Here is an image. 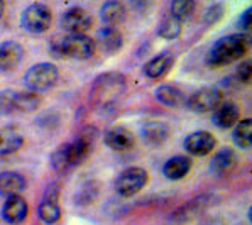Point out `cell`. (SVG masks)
<instances>
[{
  "mask_svg": "<svg viewBox=\"0 0 252 225\" xmlns=\"http://www.w3.org/2000/svg\"><path fill=\"white\" fill-rule=\"evenodd\" d=\"M174 64V56L171 53H161L158 54V56L151 58L149 61L144 64V68H142V73H144V76L151 80H158V78H162V76H166L169 71H171Z\"/></svg>",
  "mask_w": 252,
  "mask_h": 225,
  "instance_id": "17",
  "label": "cell"
},
{
  "mask_svg": "<svg viewBox=\"0 0 252 225\" xmlns=\"http://www.w3.org/2000/svg\"><path fill=\"white\" fill-rule=\"evenodd\" d=\"M58 80H60V71L53 63H37L27 69L24 75L27 92L37 93V95L51 90Z\"/></svg>",
  "mask_w": 252,
  "mask_h": 225,
  "instance_id": "4",
  "label": "cell"
},
{
  "mask_svg": "<svg viewBox=\"0 0 252 225\" xmlns=\"http://www.w3.org/2000/svg\"><path fill=\"white\" fill-rule=\"evenodd\" d=\"M3 10H5V3L0 0V19H2V15H3Z\"/></svg>",
  "mask_w": 252,
  "mask_h": 225,
  "instance_id": "34",
  "label": "cell"
},
{
  "mask_svg": "<svg viewBox=\"0 0 252 225\" xmlns=\"http://www.w3.org/2000/svg\"><path fill=\"white\" fill-rule=\"evenodd\" d=\"M103 142H105L107 147H110V149H114V151H127L134 146L135 135L132 134V130H129L127 127L114 126L105 130V134H103Z\"/></svg>",
  "mask_w": 252,
  "mask_h": 225,
  "instance_id": "13",
  "label": "cell"
},
{
  "mask_svg": "<svg viewBox=\"0 0 252 225\" xmlns=\"http://www.w3.org/2000/svg\"><path fill=\"white\" fill-rule=\"evenodd\" d=\"M217 146V139L213 137V134L207 132V130H196L191 132L189 135H186L183 147L186 149V153L191 154L196 158H203L208 156Z\"/></svg>",
  "mask_w": 252,
  "mask_h": 225,
  "instance_id": "10",
  "label": "cell"
},
{
  "mask_svg": "<svg viewBox=\"0 0 252 225\" xmlns=\"http://www.w3.org/2000/svg\"><path fill=\"white\" fill-rule=\"evenodd\" d=\"M252 78V63L251 60H246L239 64L237 69H235V80L239 81L240 85H247Z\"/></svg>",
  "mask_w": 252,
  "mask_h": 225,
  "instance_id": "31",
  "label": "cell"
},
{
  "mask_svg": "<svg viewBox=\"0 0 252 225\" xmlns=\"http://www.w3.org/2000/svg\"><path fill=\"white\" fill-rule=\"evenodd\" d=\"M24 48L22 44L15 41H5L0 42V73L12 71L14 68H17V64L24 58Z\"/></svg>",
  "mask_w": 252,
  "mask_h": 225,
  "instance_id": "14",
  "label": "cell"
},
{
  "mask_svg": "<svg viewBox=\"0 0 252 225\" xmlns=\"http://www.w3.org/2000/svg\"><path fill=\"white\" fill-rule=\"evenodd\" d=\"M60 195L61 190L58 185H49L48 190L44 193V198L39 203L37 213H39V219L44 224H56L61 219V207H60Z\"/></svg>",
  "mask_w": 252,
  "mask_h": 225,
  "instance_id": "9",
  "label": "cell"
},
{
  "mask_svg": "<svg viewBox=\"0 0 252 225\" xmlns=\"http://www.w3.org/2000/svg\"><path fill=\"white\" fill-rule=\"evenodd\" d=\"M240 119V110L235 103L222 102L212 112V122L219 129H232Z\"/></svg>",
  "mask_w": 252,
  "mask_h": 225,
  "instance_id": "16",
  "label": "cell"
},
{
  "mask_svg": "<svg viewBox=\"0 0 252 225\" xmlns=\"http://www.w3.org/2000/svg\"><path fill=\"white\" fill-rule=\"evenodd\" d=\"M154 96H156L158 102L166 107H180L185 102L183 92L178 87H174V85H161V87H158L156 92H154Z\"/></svg>",
  "mask_w": 252,
  "mask_h": 225,
  "instance_id": "24",
  "label": "cell"
},
{
  "mask_svg": "<svg viewBox=\"0 0 252 225\" xmlns=\"http://www.w3.org/2000/svg\"><path fill=\"white\" fill-rule=\"evenodd\" d=\"M22 27L31 34H42L53 24V12L44 3H32L22 12Z\"/></svg>",
  "mask_w": 252,
  "mask_h": 225,
  "instance_id": "5",
  "label": "cell"
},
{
  "mask_svg": "<svg viewBox=\"0 0 252 225\" xmlns=\"http://www.w3.org/2000/svg\"><path fill=\"white\" fill-rule=\"evenodd\" d=\"M60 24L68 36L87 34L93 27V15L83 7H71L63 12Z\"/></svg>",
  "mask_w": 252,
  "mask_h": 225,
  "instance_id": "7",
  "label": "cell"
},
{
  "mask_svg": "<svg viewBox=\"0 0 252 225\" xmlns=\"http://www.w3.org/2000/svg\"><path fill=\"white\" fill-rule=\"evenodd\" d=\"M95 48H98L100 51H103L105 54H114L120 51L124 44V37L120 34V31L117 27H108L103 26L96 31V37L95 39Z\"/></svg>",
  "mask_w": 252,
  "mask_h": 225,
  "instance_id": "12",
  "label": "cell"
},
{
  "mask_svg": "<svg viewBox=\"0 0 252 225\" xmlns=\"http://www.w3.org/2000/svg\"><path fill=\"white\" fill-rule=\"evenodd\" d=\"M222 17H223V5L222 3H213L212 7H208L207 12H205V24L208 26L217 24Z\"/></svg>",
  "mask_w": 252,
  "mask_h": 225,
  "instance_id": "32",
  "label": "cell"
},
{
  "mask_svg": "<svg viewBox=\"0 0 252 225\" xmlns=\"http://www.w3.org/2000/svg\"><path fill=\"white\" fill-rule=\"evenodd\" d=\"M237 166V154L230 149V147H223L220 149L215 156L212 158L210 162V171L215 174V176H227L235 169Z\"/></svg>",
  "mask_w": 252,
  "mask_h": 225,
  "instance_id": "19",
  "label": "cell"
},
{
  "mask_svg": "<svg viewBox=\"0 0 252 225\" xmlns=\"http://www.w3.org/2000/svg\"><path fill=\"white\" fill-rule=\"evenodd\" d=\"M51 168L56 173H66L69 169L76 168L75 158H73V151L69 142L66 144H61L60 147L53 151L51 154Z\"/></svg>",
  "mask_w": 252,
  "mask_h": 225,
  "instance_id": "23",
  "label": "cell"
},
{
  "mask_svg": "<svg viewBox=\"0 0 252 225\" xmlns=\"http://www.w3.org/2000/svg\"><path fill=\"white\" fill-rule=\"evenodd\" d=\"M42 100L37 93L32 92H15V112L32 114L41 107Z\"/></svg>",
  "mask_w": 252,
  "mask_h": 225,
  "instance_id": "27",
  "label": "cell"
},
{
  "mask_svg": "<svg viewBox=\"0 0 252 225\" xmlns=\"http://www.w3.org/2000/svg\"><path fill=\"white\" fill-rule=\"evenodd\" d=\"M27 213H29V205L26 198L21 195L9 196L2 207V219L10 225H21L26 222Z\"/></svg>",
  "mask_w": 252,
  "mask_h": 225,
  "instance_id": "11",
  "label": "cell"
},
{
  "mask_svg": "<svg viewBox=\"0 0 252 225\" xmlns=\"http://www.w3.org/2000/svg\"><path fill=\"white\" fill-rule=\"evenodd\" d=\"M124 90H126V78L120 73H103L95 80L92 100L100 110L112 108L119 102Z\"/></svg>",
  "mask_w": 252,
  "mask_h": 225,
  "instance_id": "3",
  "label": "cell"
},
{
  "mask_svg": "<svg viewBox=\"0 0 252 225\" xmlns=\"http://www.w3.org/2000/svg\"><path fill=\"white\" fill-rule=\"evenodd\" d=\"M251 39L247 34H230V36L220 37L207 54V64L210 68L232 64L247 53Z\"/></svg>",
  "mask_w": 252,
  "mask_h": 225,
  "instance_id": "1",
  "label": "cell"
},
{
  "mask_svg": "<svg viewBox=\"0 0 252 225\" xmlns=\"http://www.w3.org/2000/svg\"><path fill=\"white\" fill-rule=\"evenodd\" d=\"M191 171V159L186 156H173L162 166V174L171 181H180Z\"/></svg>",
  "mask_w": 252,
  "mask_h": 225,
  "instance_id": "21",
  "label": "cell"
},
{
  "mask_svg": "<svg viewBox=\"0 0 252 225\" xmlns=\"http://www.w3.org/2000/svg\"><path fill=\"white\" fill-rule=\"evenodd\" d=\"M95 41L87 34H76V36L54 37L49 42V53L56 60H90L95 54Z\"/></svg>",
  "mask_w": 252,
  "mask_h": 225,
  "instance_id": "2",
  "label": "cell"
},
{
  "mask_svg": "<svg viewBox=\"0 0 252 225\" xmlns=\"http://www.w3.org/2000/svg\"><path fill=\"white\" fill-rule=\"evenodd\" d=\"M26 186L27 181L21 173H15V171L0 173V196L9 198V196L21 195L26 190Z\"/></svg>",
  "mask_w": 252,
  "mask_h": 225,
  "instance_id": "20",
  "label": "cell"
},
{
  "mask_svg": "<svg viewBox=\"0 0 252 225\" xmlns=\"http://www.w3.org/2000/svg\"><path fill=\"white\" fill-rule=\"evenodd\" d=\"M223 92L217 87H203L200 90L193 92L189 98L186 100V105L191 112L196 114H207V112H213L217 107L222 103Z\"/></svg>",
  "mask_w": 252,
  "mask_h": 225,
  "instance_id": "8",
  "label": "cell"
},
{
  "mask_svg": "<svg viewBox=\"0 0 252 225\" xmlns=\"http://www.w3.org/2000/svg\"><path fill=\"white\" fill-rule=\"evenodd\" d=\"M169 126L162 120H147L141 127V135L146 144L149 146H161L169 139Z\"/></svg>",
  "mask_w": 252,
  "mask_h": 225,
  "instance_id": "15",
  "label": "cell"
},
{
  "mask_svg": "<svg viewBox=\"0 0 252 225\" xmlns=\"http://www.w3.org/2000/svg\"><path fill=\"white\" fill-rule=\"evenodd\" d=\"M208 205H210L208 203V196H200V198H196V200L188 201L185 207H181L180 210L174 213L173 220L174 222H188V220H191L195 215L203 212Z\"/></svg>",
  "mask_w": 252,
  "mask_h": 225,
  "instance_id": "25",
  "label": "cell"
},
{
  "mask_svg": "<svg viewBox=\"0 0 252 225\" xmlns=\"http://www.w3.org/2000/svg\"><path fill=\"white\" fill-rule=\"evenodd\" d=\"M251 22H252V9H246L242 14H240V19H239V27L242 31H249L251 29Z\"/></svg>",
  "mask_w": 252,
  "mask_h": 225,
  "instance_id": "33",
  "label": "cell"
},
{
  "mask_svg": "<svg viewBox=\"0 0 252 225\" xmlns=\"http://www.w3.org/2000/svg\"><path fill=\"white\" fill-rule=\"evenodd\" d=\"M15 112V92L2 90L0 92V115H9Z\"/></svg>",
  "mask_w": 252,
  "mask_h": 225,
  "instance_id": "30",
  "label": "cell"
},
{
  "mask_svg": "<svg viewBox=\"0 0 252 225\" xmlns=\"http://www.w3.org/2000/svg\"><path fill=\"white\" fill-rule=\"evenodd\" d=\"M181 31H183V22H180L176 17H173L171 14L164 15L161 19L159 26H158V34L162 39H176L181 36Z\"/></svg>",
  "mask_w": 252,
  "mask_h": 225,
  "instance_id": "28",
  "label": "cell"
},
{
  "mask_svg": "<svg viewBox=\"0 0 252 225\" xmlns=\"http://www.w3.org/2000/svg\"><path fill=\"white\" fill-rule=\"evenodd\" d=\"M147 180H149V174L144 168H137V166L127 168L115 180V192L124 198H129V196L137 195L147 185Z\"/></svg>",
  "mask_w": 252,
  "mask_h": 225,
  "instance_id": "6",
  "label": "cell"
},
{
  "mask_svg": "<svg viewBox=\"0 0 252 225\" xmlns=\"http://www.w3.org/2000/svg\"><path fill=\"white\" fill-rule=\"evenodd\" d=\"M126 17H127L126 5L120 2L110 0V2H105L100 7V19L108 27H117L119 24H122L126 21Z\"/></svg>",
  "mask_w": 252,
  "mask_h": 225,
  "instance_id": "22",
  "label": "cell"
},
{
  "mask_svg": "<svg viewBox=\"0 0 252 225\" xmlns=\"http://www.w3.org/2000/svg\"><path fill=\"white\" fill-rule=\"evenodd\" d=\"M195 10H196V2H193V0H174L171 3V9H169V14L173 17H176L180 22H185L188 19H191Z\"/></svg>",
  "mask_w": 252,
  "mask_h": 225,
  "instance_id": "29",
  "label": "cell"
},
{
  "mask_svg": "<svg viewBox=\"0 0 252 225\" xmlns=\"http://www.w3.org/2000/svg\"><path fill=\"white\" fill-rule=\"evenodd\" d=\"M24 146V134L14 126L0 129V156H10Z\"/></svg>",
  "mask_w": 252,
  "mask_h": 225,
  "instance_id": "18",
  "label": "cell"
},
{
  "mask_svg": "<svg viewBox=\"0 0 252 225\" xmlns=\"http://www.w3.org/2000/svg\"><path fill=\"white\" fill-rule=\"evenodd\" d=\"M232 141L239 149H251L252 147V120H239L232 132Z\"/></svg>",
  "mask_w": 252,
  "mask_h": 225,
  "instance_id": "26",
  "label": "cell"
}]
</instances>
